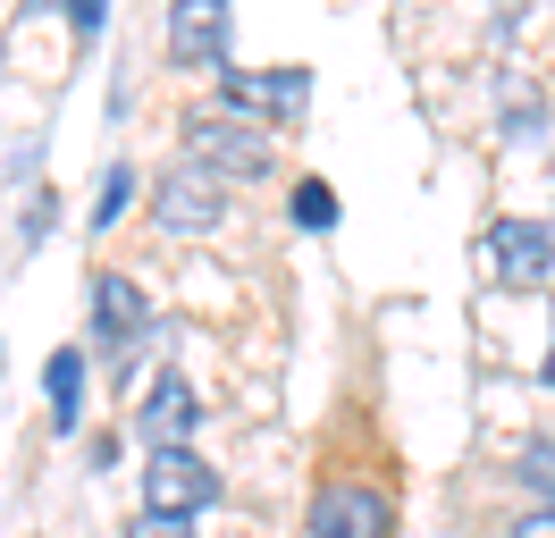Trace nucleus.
Here are the masks:
<instances>
[{
    "label": "nucleus",
    "instance_id": "f257e3e1",
    "mask_svg": "<svg viewBox=\"0 0 555 538\" xmlns=\"http://www.w3.org/2000/svg\"><path fill=\"white\" fill-rule=\"evenodd\" d=\"M185 152H194L210 177L253 185V177H270V168H278V127L236 118V110H203V118H185Z\"/></svg>",
    "mask_w": 555,
    "mask_h": 538
},
{
    "label": "nucleus",
    "instance_id": "f03ea898",
    "mask_svg": "<svg viewBox=\"0 0 555 538\" xmlns=\"http://www.w3.org/2000/svg\"><path fill=\"white\" fill-rule=\"evenodd\" d=\"M152 228L160 235H219L228 228V177H210L194 152L152 177Z\"/></svg>",
    "mask_w": 555,
    "mask_h": 538
},
{
    "label": "nucleus",
    "instance_id": "7ed1b4c3",
    "mask_svg": "<svg viewBox=\"0 0 555 538\" xmlns=\"http://www.w3.org/2000/svg\"><path fill=\"white\" fill-rule=\"evenodd\" d=\"M304 538H396V504H387V488H371V479L328 471V479L312 488Z\"/></svg>",
    "mask_w": 555,
    "mask_h": 538
},
{
    "label": "nucleus",
    "instance_id": "20e7f679",
    "mask_svg": "<svg viewBox=\"0 0 555 538\" xmlns=\"http://www.w3.org/2000/svg\"><path fill=\"white\" fill-rule=\"evenodd\" d=\"M203 504H219V471H210L194 446H152V454H143V513L194 522Z\"/></svg>",
    "mask_w": 555,
    "mask_h": 538
},
{
    "label": "nucleus",
    "instance_id": "39448f33",
    "mask_svg": "<svg viewBox=\"0 0 555 538\" xmlns=\"http://www.w3.org/2000/svg\"><path fill=\"white\" fill-rule=\"evenodd\" d=\"M547 269H555V228L547 219H521V210L488 219V278H496V286H547Z\"/></svg>",
    "mask_w": 555,
    "mask_h": 538
},
{
    "label": "nucleus",
    "instance_id": "423d86ee",
    "mask_svg": "<svg viewBox=\"0 0 555 538\" xmlns=\"http://www.w3.org/2000/svg\"><path fill=\"white\" fill-rule=\"evenodd\" d=\"M169 67L185 76L228 67V0H169Z\"/></svg>",
    "mask_w": 555,
    "mask_h": 538
},
{
    "label": "nucleus",
    "instance_id": "0eeeda50",
    "mask_svg": "<svg viewBox=\"0 0 555 538\" xmlns=\"http://www.w3.org/2000/svg\"><path fill=\"white\" fill-rule=\"evenodd\" d=\"M135 430H143V446H185V437L203 430V396H194V379L160 370V379L143 387V404H135Z\"/></svg>",
    "mask_w": 555,
    "mask_h": 538
},
{
    "label": "nucleus",
    "instance_id": "6e6552de",
    "mask_svg": "<svg viewBox=\"0 0 555 538\" xmlns=\"http://www.w3.org/2000/svg\"><path fill=\"white\" fill-rule=\"evenodd\" d=\"M143 329H152V303H143V286L127 278V269H93V336H102L109 354H127Z\"/></svg>",
    "mask_w": 555,
    "mask_h": 538
},
{
    "label": "nucleus",
    "instance_id": "1a4fd4ad",
    "mask_svg": "<svg viewBox=\"0 0 555 538\" xmlns=\"http://www.w3.org/2000/svg\"><path fill=\"white\" fill-rule=\"evenodd\" d=\"M85 387H93L85 354H76V345H60V354L42 362V396H51V430H60V437L85 430Z\"/></svg>",
    "mask_w": 555,
    "mask_h": 538
},
{
    "label": "nucleus",
    "instance_id": "9d476101",
    "mask_svg": "<svg viewBox=\"0 0 555 538\" xmlns=\"http://www.w3.org/2000/svg\"><path fill=\"white\" fill-rule=\"evenodd\" d=\"M286 219H295L304 235H328V228H337V185H328V177H295V194H286Z\"/></svg>",
    "mask_w": 555,
    "mask_h": 538
},
{
    "label": "nucleus",
    "instance_id": "9b49d317",
    "mask_svg": "<svg viewBox=\"0 0 555 538\" xmlns=\"http://www.w3.org/2000/svg\"><path fill=\"white\" fill-rule=\"evenodd\" d=\"M127 202H135V161H109L102 168V194H93V210H85V228L109 235L118 219H127Z\"/></svg>",
    "mask_w": 555,
    "mask_h": 538
},
{
    "label": "nucleus",
    "instance_id": "f8f14e48",
    "mask_svg": "<svg viewBox=\"0 0 555 538\" xmlns=\"http://www.w3.org/2000/svg\"><path fill=\"white\" fill-rule=\"evenodd\" d=\"M514 479L539 504H555V437H530V446H521V454H514Z\"/></svg>",
    "mask_w": 555,
    "mask_h": 538
},
{
    "label": "nucleus",
    "instance_id": "ddd939ff",
    "mask_svg": "<svg viewBox=\"0 0 555 538\" xmlns=\"http://www.w3.org/2000/svg\"><path fill=\"white\" fill-rule=\"evenodd\" d=\"M539 134H547V101L514 85V101H505V143H539Z\"/></svg>",
    "mask_w": 555,
    "mask_h": 538
},
{
    "label": "nucleus",
    "instance_id": "4468645a",
    "mask_svg": "<svg viewBox=\"0 0 555 538\" xmlns=\"http://www.w3.org/2000/svg\"><path fill=\"white\" fill-rule=\"evenodd\" d=\"M60 17H68L76 51H85V42H102V26H109V0H60Z\"/></svg>",
    "mask_w": 555,
    "mask_h": 538
},
{
    "label": "nucleus",
    "instance_id": "2eb2a0df",
    "mask_svg": "<svg viewBox=\"0 0 555 538\" xmlns=\"http://www.w3.org/2000/svg\"><path fill=\"white\" fill-rule=\"evenodd\" d=\"M127 538H194V522H177V513H135Z\"/></svg>",
    "mask_w": 555,
    "mask_h": 538
},
{
    "label": "nucleus",
    "instance_id": "dca6fc26",
    "mask_svg": "<svg viewBox=\"0 0 555 538\" xmlns=\"http://www.w3.org/2000/svg\"><path fill=\"white\" fill-rule=\"evenodd\" d=\"M514 538H555V504H530V513L514 522Z\"/></svg>",
    "mask_w": 555,
    "mask_h": 538
},
{
    "label": "nucleus",
    "instance_id": "f3484780",
    "mask_svg": "<svg viewBox=\"0 0 555 538\" xmlns=\"http://www.w3.org/2000/svg\"><path fill=\"white\" fill-rule=\"evenodd\" d=\"M547 379H555V354H547Z\"/></svg>",
    "mask_w": 555,
    "mask_h": 538
}]
</instances>
